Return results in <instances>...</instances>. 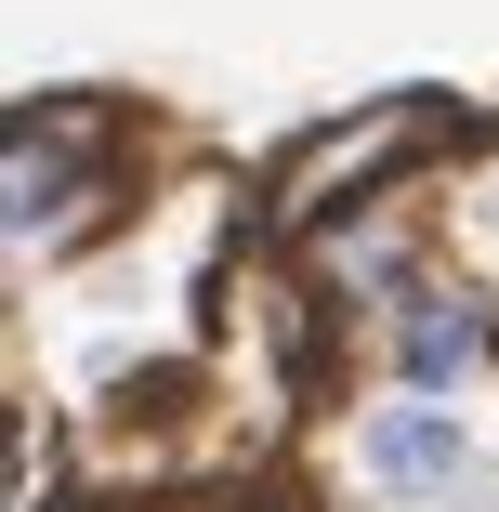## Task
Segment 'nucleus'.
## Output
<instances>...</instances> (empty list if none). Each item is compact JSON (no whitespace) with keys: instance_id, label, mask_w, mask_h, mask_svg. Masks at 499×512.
I'll return each instance as SVG.
<instances>
[{"instance_id":"nucleus-1","label":"nucleus","mask_w":499,"mask_h":512,"mask_svg":"<svg viewBox=\"0 0 499 512\" xmlns=\"http://www.w3.org/2000/svg\"><path fill=\"white\" fill-rule=\"evenodd\" d=\"M79 224V145L66 132H14L0 145V250H40Z\"/></svg>"},{"instance_id":"nucleus-2","label":"nucleus","mask_w":499,"mask_h":512,"mask_svg":"<svg viewBox=\"0 0 499 512\" xmlns=\"http://www.w3.org/2000/svg\"><path fill=\"white\" fill-rule=\"evenodd\" d=\"M499 355V316L473 289H421L408 302V329H394V368H408V394H447V381H473Z\"/></svg>"},{"instance_id":"nucleus-3","label":"nucleus","mask_w":499,"mask_h":512,"mask_svg":"<svg viewBox=\"0 0 499 512\" xmlns=\"http://www.w3.org/2000/svg\"><path fill=\"white\" fill-rule=\"evenodd\" d=\"M368 473H381V486H460V473H473V434L447 421L434 394H408V407L368 421Z\"/></svg>"}]
</instances>
